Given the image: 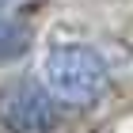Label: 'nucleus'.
<instances>
[{"mask_svg":"<svg viewBox=\"0 0 133 133\" xmlns=\"http://www.w3.org/2000/svg\"><path fill=\"white\" fill-rule=\"evenodd\" d=\"M0 125L4 133H53L57 107L46 84L38 80H11L0 88Z\"/></svg>","mask_w":133,"mask_h":133,"instance_id":"2","label":"nucleus"},{"mask_svg":"<svg viewBox=\"0 0 133 133\" xmlns=\"http://www.w3.org/2000/svg\"><path fill=\"white\" fill-rule=\"evenodd\" d=\"M31 27L19 19H0V65H8V61H19L23 53L31 50Z\"/></svg>","mask_w":133,"mask_h":133,"instance_id":"3","label":"nucleus"},{"mask_svg":"<svg viewBox=\"0 0 133 133\" xmlns=\"http://www.w3.org/2000/svg\"><path fill=\"white\" fill-rule=\"evenodd\" d=\"M42 84L57 103H65L72 110H91L110 91V76H107L103 57L80 42H61V46L46 50Z\"/></svg>","mask_w":133,"mask_h":133,"instance_id":"1","label":"nucleus"}]
</instances>
